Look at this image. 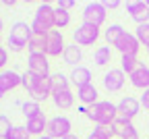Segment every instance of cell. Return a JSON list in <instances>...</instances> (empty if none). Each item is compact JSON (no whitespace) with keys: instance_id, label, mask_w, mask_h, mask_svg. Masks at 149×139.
Listing matches in <instances>:
<instances>
[{"instance_id":"6da1fadb","label":"cell","mask_w":149,"mask_h":139,"mask_svg":"<svg viewBox=\"0 0 149 139\" xmlns=\"http://www.w3.org/2000/svg\"><path fill=\"white\" fill-rule=\"evenodd\" d=\"M85 116L95 125H114V121L118 118V106L110 100H100L97 104L87 108Z\"/></svg>"},{"instance_id":"7a4b0ae2","label":"cell","mask_w":149,"mask_h":139,"mask_svg":"<svg viewBox=\"0 0 149 139\" xmlns=\"http://www.w3.org/2000/svg\"><path fill=\"white\" fill-rule=\"evenodd\" d=\"M31 35H33L31 25H27L25 21H15V23L10 25L8 39H6V44H8L10 52H23V50L29 46Z\"/></svg>"},{"instance_id":"3957f363","label":"cell","mask_w":149,"mask_h":139,"mask_svg":"<svg viewBox=\"0 0 149 139\" xmlns=\"http://www.w3.org/2000/svg\"><path fill=\"white\" fill-rule=\"evenodd\" d=\"M83 23H89L93 27H102L106 23V17H108V11L104 6V2H87L83 6Z\"/></svg>"},{"instance_id":"277c9868","label":"cell","mask_w":149,"mask_h":139,"mask_svg":"<svg viewBox=\"0 0 149 139\" xmlns=\"http://www.w3.org/2000/svg\"><path fill=\"white\" fill-rule=\"evenodd\" d=\"M50 137L54 139H64L68 135H72V123L70 118L64 116V114H58V116H52L48 121V131H46Z\"/></svg>"},{"instance_id":"5b68a950","label":"cell","mask_w":149,"mask_h":139,"mask_svg":"<svg viewBox=\"0 0 149 139\" xmlns=\"http://www.w3.org/2000/svg\"><path fill=\"white\" fill-rule=\"evenodd\" d=\"M100 27H93L89 23H81L77 29L72 31V39H74V44L77 46H93V44H97V39H100Z\"/></svg>"},{"instance_id":"8992f818","label":"cell","mask_w":149,"mask_h":139,"mask_svg":"<svg viewBox=\"0 0 149 139\" xmlns=\"http://www.w3.org/2000/svg\"><path fill=\"white\" fill-rule=\"evenodd\" d=\"M27 73L35 77H50V58L44 52H31L27 56Z\"/></svg>"},{"instance_id":"52a82bcc","label":"cell","mask_w":149,"mask_h":139,"mask_svg":"<svg viewBox=\"0 0 149 139\" xmlns=\"http://www.w3.org/2000/svg\"><path fill=\"white\" fill-rule=\"evenodd\" d=\"M31 95V100L35 102H46L48 98H52V81L50 77H35L33 75V81H31V87L27 91Z\"/></svg>"},{"instance_id":"ba28073f","label":"cell","mask_w":149,"mask_h":139,"mask_svg":"<svg viewBox=\"0 0 149 139\" xmlns=\"http://www.w3.org/2000/svg\"><path fill=\"white\" fill-rule=\"evenodd\" d=\"M66 50V42H64V35L60 29H52L48 33V46H46V56L48 58H58L62 56Z\"/></svg>"},{"instance_id":"9c48e42d","label":"cell","mask_w":149,"mask_h":139,"mask_svg":"<svg viewBox=\"0 0 149 139\" xmlns=\"http://www.w3.org/2000/svg\"><path fill=\"white\" fill-rule=\"evenodd\" d=\"M104 89L108 91V93H116V91H120L122 87H124V83H126V73L122 71V69H110L106 75H104Z\"/></svg>"},{"instance_id":"30bf717a","label":"cell","mask_w":149,"mask_h":139,"mask_svg":"<svg viewBox=\"0 0 149 139\" xmlns=\"http://www.w3.org/2000/svg\"><path fill=\"white\" fill-rule=\"evenodd\" d=\"M126 13L133 19L137 25H145L149 23V6L145 0H133V2H126Z\"/></svg>"},{"instance_id":"8fae6325","label":"cell","mask_w":149,"mask_h":139,"mask_svg":"<svg viewBox=\"0 0 149 139\" xmlns=\"http://www.w3.org/2000/svg\"><path fill=\"white\" fill-rule=\"evenodd\" d=\"M114 48L120 52V56H137V54H139V50H141V44H139V39H137V35H135V33L124 31V35L116 42V46H114Z\"/></svg>"},{"instance_id":"7c38bea8","label":"cell","mask_w":149,"mask_h":139,"mask_svg":"<svg viewBox=\"0 0 149 139\" xmlns=\"http://www.w3.org/2000/svg\"><path fill=\"white\" fill-rule=\"evenodd\" d=\"M116 106H118V118H126V121H133L141 112V102L133 95H124Z\"/></svg>"},{"instance_id":"4fadbf2b","label":"cell","mask_w":149,"mask_h":139,"mask_svg":"<svg viewBox=\"0 0 149 139\" xmlns=\"http://www.w3.org/2000/svg\"><path fill=\"white\" fill-rule=\"evenodd\" d=\"M17 87H21V75L13 69H6L0 73V91L2 93H8Z\"/></svg>"},{"instance_id":"5bb4252c","label":"cell","mask_w":149,"mask_h":139,"mask_svg":"<svg viewBox=\"0 0 149 139\" xmlns=\"http://www.w3.org/2000/svg\"><path fill=\"white\" fill-rule=\"evenodd\" d=\"M114 133L118 139H139L133 121H126V118H116L114 121Z\"/></svg>"},{"instance_id":"9a60e30c","label":"cell","mask_w":149,"mask_h":139,"mask_svg":"<svg viewBox=\"0 0 149 139\" xmlns=\"http://www.w3.org/2000/svg\"><path fill=\"white\" fill-rule=\"evenodd\" d=\"M128 81L135 89H141V91H147L149 89V67L147 65H141L133 75H128Z\"/></svg>"},{"instance_id":"2e32d148","label":"cell","mask_w":149,"mask_h":139,"mask_svg":"<svg viewBox=\"0 0 149 139\" xmlns=\"http://www.w3.org/2000/svg\"><path fill=\"white\" fill-rule=\"evenodd\" d=\"M77 100L81 102V106H93V104H97L100 100H97V87L93 85V83H89V85H83V87H79L77 89Z\"/></svg>"},{"instance_id":"e0dca14e","label":"cell","mask_w":149,"mask_h":139,"mask_svg":"<svg viewBox=\"0 0 149 139\" xmlns=\"http://www.w3.org/2000/svg\"><path fill=\"white\" fill-rule=\"evenodd\" d=\"M62 60H64V65H68V67H72V69H77V67H81L79 62L83 60V50H81V46H77V44H66V50H64V54H62Z\"/></svg>"},{"instance_id":"ac0fdd59","label":"cell","mask_w":149,"mask_h":139,"mask_svg":"<svg viewBox=\"0 0 149 139\" xmlns=\"http://www.w3.org/2000/svg\"><path fill=\"white\" fill-rule=\"evenodd\" d=\"M52 102L56 108H60V110H68L72 108L74 104V93L70 89H60V91H54L52 93Z\"/></svg>"},{"instance_id":"d6986e66","label":"cell","mask_w":149,"mask_h":139,"mask_svg":"<svg viewBox=\"0 0 149 139\" xmlns=\"http://www.w3.org/2000/svg\"><path fill=\"white\" fill-rule=\"evenodd\" d=\"M48 121H50V118H46V114L42 112L40 116L29 118L25 127H27V131H29L31 135H35V137H42V135H46V131H48Z\"/></svg>"},{"instance_id":"ffe728a7","label":"cell","mask_w":149,"mask_h":139,"mask_svg":"<svg viewBox=\"0 0 149 139\" xmlns=\"http://www.w3.org/2000/svg\"><path fill=\"white\" fill-rule=\"evenodd\" d=\"M68 77H70V83H72V85H77V89L83 87V85H89V83H91V79H93V77H91V71H89L87 67H83V65L77 67V69H72Z\"/></svg>"},{"instance_id":"44dd1931","label":"cell","mask_w":149,"mask_h":139,"mask_svg":"<svg viewBox=\"0 0 149 139\" xmlns=\"http://www.w3.org/2000/svg\"><path fill=\"white\" fill-rule=\"evenodd\" d=\"M124 27L120 25V23H110L108 27H106V31H104V39H106V44L108 46H116V42L124 35Z\"/></svg>"},{"instance_id":"7402d4cb","label":"cell","mask_w":149,"mask_h":139,"mask_svg":"<svg viewBox=\"0 0 149 139\" xmlns=\"http://www.w3.org/2000/svg\"><path fill=\"white\" fill-rule=\"evenodd\" d=\"M46 46H48V33H37V31H33L31 39H29V46H27L29 54H31V52H44V54H46Z\"/></svg>"},{"instance_id":"603a6c76","label":"cell","mask_w":149,"mask_h":139,"mask_svg":"<svg viewBox=\"0 0 149 139\" xmlns=\"http://www.w3.org/2000/svg\"><path fill=\"white\" fill-rule=\"evenodd\" d=\"M50 81H52V93L54 91H60V89H70V77H66L62 71L52 73L50 75Z\"/></svg>"},{"instance_id":"cb8c5ba5","label":"cell","mask_w":149,"mask_h":139,"mask_svg":"<svg viewBox=\"0 0 149 139\" xmlns=\"http://www.w3.org/2000/svg\"><path fill=\"white\" fill-rule=\"evenodd\" d=\"M93 62H95V67H106L108 62H112V48L110 46H100L93 52Z\"/></svg>"},{"instance_id":"d4e9b609","label":"cell","mask_w":149,"mask_h":139,"mask_svg":"<svg viewBox=\"0 0 149 139\" xmlns=\"http://www.w3.org/2000/svg\"><path fill=\"white\" fill-rule=\"evenodd\" d=\"M21 110H23V116L27 118H35V116H40L42 114V106H40V102H35V100H27V102H23L21 104Z\"/></svg>"},{"instance_id":"484cf974","label":"cell","mask_w":149,"mask_h":139,"mask_svg":"<svg viewBox=\"0 0 149 139\" xmlns=\"http://www.w3.org/2000/svg\"><path fill=\"white\" fill-rule=\"evenodd\" d=\"M139 67H141L139 56H120V69H122L126 75H133Z\"/></svg>"},{"instance_id":"4316f807","label":"cell","mask_w":149,"mask_h":139,"mask_svg":"<svg viewBox=\"0 0 149 139\" xmlns=\"http://www.w3.org/2000/svg\"><path fill=\"white\" fill-rule=\"evenodd\" d=\"M70 25V13L66 8L56 6V29H64Z\"/></svg>"},{"instance_id":"83f0119b","label":"cell","mask_w":149,"mask_h":139,"mask_svg":"<svg viewBox=\"0 0 149 139\" xmlns=\"http://www.w3.org/2000/svg\"><path fill=\"white\" fill-rule=\"evenodd\" d=\"M135 35H137V39H139V44H141V46L149 48V23H145V25H137Z\"/></svg>"},{"instance_id":"f1b7e54d","label":"cell","mask_w":149,"mask_h":139,"mask_svg":"<svg viewBox=\"0 0 149 139\" xmlns=\"http://www.w3.org/2000/svg\"><path fill=\"white\" fill-rule=\"evenodd\" d=\"M13 123H10V118L6 116V114H0V139H6L8 137V133L13 131Z\"/></svg>"},{"instance_id":"f546056e","label":"cell","mask_w":149,"mask_h":139,"mask_svg":"<svg viewBox=\"0 0 149 139\" xmlns=\"http://www.w3.org/2000/svg\"><path fill=\"white\" fill-rule=\"evenodd\" d=\"M29 137H31V133L27 131V127L17 125V127H13V131L8 133V137H6V139H29Z\"/></svg>"},{"instance_id":"4dcf8cb0","label":"cell","mask_w":149,"mask_h":139,"mask_svg":"<svg viewBox=\"0 0 149 139\" xmlns=\"http://www.w3.org/2000/svg\"><path fill=\"white\" fill-rule=\"evenodd\" d=\"M95 131H97L100 135H104L106 139L116 137V133H114V125H95Z\"/></svg>"},{"instance_id":"1f68e13d","label":"cell","mask_w":149,"mask_h":139,"mask_svg":"<svg viewBox=\"0 0 149 139\" xmlns=\"http://www.w3.org/2000/svg\"><path fill=\"white\" fill-rule=\"evenodd\" d=\"M6 62H8V50H6L4 46H0V73L6 71V69H4Z\"/></svg>"},{"instance_id":"d6a6232c","label":"cell","mask_w":149,"mask_h":139,"mask_svg":"<svg viewBox=\"0 0 149 139\" xmlns=\"http://www.w3.org/2000/svg\"><path fill=\"white\" fill-rule=\"evenodd\" d=\"M139 102H141V108L149 110V89H147V91H143V95L139 98Z\"/></svg>"},{"instance_id":"836d02e7","label":"cell","mask_w":149,"mask_h":139,"mask_svg":"<svg viewBox=\"0 0 149 139\" xmlns=\"http://www.w3.org/2000/svg\"><path fill=\"white\" fill-rule=\"evenodd\" d=\"M122 2H120V0H104V6H106V11L108 8H112V11H114V8H118Z\"/></svg>"},{"instance_id":"e575fe53","label":"cell","mask_w":149,"mask_h":139,"mask_svg":"<svg viewBox=\"0 0 149 139\" xmlns=\"http://www.w3.org/2000/svg\"><path fill=\"white\" fill-rule=\"evenodd\" d=\"M56 6H60V8H66V11H70L72 6H74V0H60Z\"/></svg>"},{"instance_id":"d590c367","label":"cell","mask_w":149,"mask_h":139,"mask_svg":"<svg viewBox=\"0 0 149 139\" xmlns=\"http://www.w3.org/2000/svg\"><path fill=\"white\" fill-rule=\"evenodd\" d=\"M87 139H106V137H104V135H100V133H97L95 129H93V131H91V133L87 135Z\"/></svg>"},{"instance_id":"8d00e7d4","label":"cell","mask_w":149,"mask_h":139,"mask_svg":"<svg viewBox=\"0 0 149 139\" xmlns=\"http://www.w3.org/2000/svg\"><path fill=\"white\" fill-rule=\"evenodd\" d=\"M2 4H4V6H10V8H13V6H15L17 2H13V0H4V2H2Z\"/></svg>"},{"instance_id":"74e56055","label":"cell","mask_w":149,"mask_h":139,"mask_svg":"<svg viewBox=\"0 0 149 139\" xmlns=\"http://www.w3.org/2000/svg\"><path fill=\"white\" fill-rule=\"evenodd\" d=\"M37 139H54V137H50V135L46 133V135H42V137H37Z\"/></svg>"},{"instance_id":"f35d334b","label":"cell","mask_w":149,"mask_h":139,"mask_svg":"<svg viewBox=\"0 0 149 139\" xmlns=\"http://www.w3.org/2000/svg\"><path fill=\"white\" fill-rule=\"evenodd\" d=\"M2 27H4V23H2V17H0V33H2Z\"/></svg>"},{"instance_id":"ab89813d","label":"cell","mask_w":149,"mask_h":139,"mask_svg":"<svg viewBox=\"0 0 149 139\" xmlns=\"http://www.w3.org/2000/svg\"><path fill=\"white\" fill-rule=\"evenodd\" d=\"M64 139H79L77 135H68V137H64Z\"/></svg>"},{"instance_id":"60d3db41","label":"cell","mask_w":149,"mask_h":139,"mask_svg":"<svg viewBox=\"0 0 149 139\" xmlns=\"http://www.w3.org/2000/svg\"><path fill=\"white\" fill-rule=\"evenodd\" d=\"M2 98H4V93H2V91H0V100H2Z\"/></svg>"},{"instance_id":"b9f144b4","label":"cell","mask_w":149,"mask_h":139,"mask_svg":"<svg viewBox=\"0 0 149 139\" xmlns=\"http://www.w3.org/2000/svg\"><path fill=\"white\" fill-rule=\"evenodd\" d=\"M0 42H2V33H0Z\"/></svg>"},{"instance_id":"7bdbcfd3","label":"cell","mask_w":149,"mask_h":139,"mask_svg":"<svg viewBox=\"0 0 149 139\" xmlns=\"http://www.w3.org/2000/svg\"><path fill=\"white\" fill-rule=\"evenodd\" d=\"M145 2H147V6H149V0H145Z\"/></svg>"},{"instance_id":"ee69618b","label":"cell","mask_w":149,"mask_h":139,"mask_svg":"<svg viewBox=\"0 0 149 139\" xmlns=\"http://www.w3.org/2000/svg\"><path fill=\"white\" fill-rule=\"evenodd\" d=\"M145 50H147V54H149V48H145Z\"/></svg>"},{"instance_id":"f6af8a7d","label":"cell","mask_w":149,"mask_h":139,"mask_svg":"<svg viewBox=\"0 0 149 139\" xmlns=\"http://www.w3.org/2000/svg\"><path fill=\"white\" fill-rule=\"evenodd\" d=\"M147 125H149V123H147Z\"/></svg>"}]
</instances>
